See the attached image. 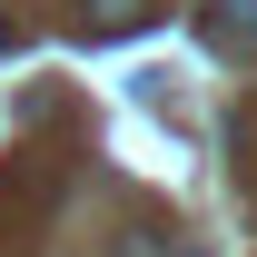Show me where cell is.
Instances as JSON below:
<instances>
[{"mask_svg":"<svg viewBox=\"0 0 257 257\" xmlns=\"http://www.w3.org/2000/svg\"><path fill=\"white\" fill-rule=\"evenodd\" d=\"M159 0H89V40H119V30H139Z\"/></svg>","mask_w":257,"mask_h":257,"instance_id":"1","label":"cell"},{"mask_svg":"<svg viewBox=\"0 0 257 257\" xmlns=\"http://www.w3.org/2000/svg\"><path fill=\"white\" fill-rule=\"evenodd\" d=\"M208 30H218V40H257V0H218Z\"/></svg>","mask_w":257,"mask_h":257,"instance_id":"2","label":"cell"}]
</instances>
